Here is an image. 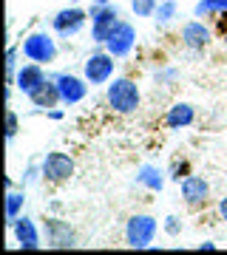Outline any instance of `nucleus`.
I'll return each instance as SVG.
<instances>
[{"label": "nucleus", "instance_id": "f257e3e1", "mask_svg": "<svg viewBox=\"0 0 227 255\" xmlns=\"http://www.w3.org/2000/svg\"><path fill=\"white\" fill-rule=\"evenodd\" d=\"M105 102L108 108L119 117H131L136 114V108L142 105V91L131 77H114V80L105 85Z\"/></svg>", "mask_w": 227, "mask_h": 255}, {"label": "nucleus", "instance_id": "f03ea898", "mask_svg": "<svg viewBox=\"0 0 227 255\" xmlns=\"http://www.w3.org/2000/svg\"><path fill=\"white\" fill-rule=\"evenodd\" d=\"M159 233V221L148 213H134L125 224V244L131 250H151Z\"/></svg>", "mask_w": 227, "mask_h": 255}, {"label": "nucleus", "instance_id": "7ed1b4c3", "mask_svg": "<svg viewBox=\"0 0 227 255\" xmlns=\"http://www.w3.org/2000/svg\"><path fill=\"white\" fill-rule=\"evenodd\" d=\"M40 167H43V182L48 184H68L74 179V170H77V164L68 153L63 150H48V153L40 159Z\"/></svg>", "mask_w": 227, "mask_h": 255}, {"label": "nucleus", "instance_id": "20e7f679", "mask_svg": "<svg viewBox=\"0 0 227 255\" xmlns=\"http://www.w3.org/2000/svg\"><path fill=\"white\" fill-rule=\"evenodd\" d=\"M20 51H23V57L26 60H31V63H40V65H48L57 60V43L51 34H45V31H31V34L20 43Z\"/></svg>", "mask_w": 227, "mask_h": 255}, {"label": "nucleus", "instance_id": "39448f33", "mask_svg": "<svg viewBox=\"0 0 227 255\" xmlns=\"http://www.w3.org/2000/svg\"><path fill=\"white\" fill-rule=\"evenodd\" d=\"M91 40L97 46H105L108 43L111 31L117 28L119 23V6L117 3H105V6H91Z\"/></svg>", "mask_w": 227, "mask_h": 255}, {"label": "nucleus", "instance_id": "423d86ee", "mask_svg": "<svg viewBox=\"0 0 227 255\" xmlns=\"http://www.w3.org/2000/svg\"><path fill=\"white\" fill-rule=\"evenodd\" d=\"M114 71H117V57L108 54V51H97L82 63V77L88 80L91 88L94 85H108L114 80Z\"/></svg>", "mask_w": 227, "mask_h": 255}, {"label": "nucleus", "instance_id": "0eeeda50", "mask_svg": "<svg viewBox=\"0 0 227 255\" xmlns=\"http://www.w3.org/2000/svg\"><path fill=\"white\" fill-rule=\"evenodd\" d=\"M43 241H45V247H51V250H74V247H77V233H74V227L65 219L45 216Z\"/></svg>", "mask_w": 227, "mask_h": 255}, {"label": "nucleus", "instance_id": "6e6552de", "mask_svg": "<svg viewBox=\"0 0 227 255\" xmlns=\"http://www.w3.org/2000/svg\"><path fill=\"white\" fill-rule=\"evenodd\" d=\"M51 80H54L57 88H60V97H63L65 108L80 105V102L88 97V80H85V77H77V74H68V71H57V74H51Z\"/></svg>", "mask_w": 227, "mask_h": 255}, {"label": "nucleus", "instance_id": "1a4fd4ad", "mask_svg": "<svg viewBox=\"0 0 227 255\" xmlns=\"http://www.w3.org/2000/svg\"><path fill=\"white\" fill-rule=\"evenodd\" d=\"M88 17H91V14L85 9H80V6H68V9H60L54 17H51V28H54L57 37L68 40V37L80 34L82 26L88 23Z\"/></svg>", "mask_w": 227, "mask_h": 255}, {"label": "nucleus", "instance_id": "9d476101", "mask_svg": "<svg viewBox=\"0 0 227 255\" xmlns=\"http://www.w3.org/2000/svg\"><path fill=\"white\" fill-rule=\"evenodd\" d=\"M134 46H136V28H134V23L119 20L117 28L111 31L108 43H105V51H108V54H114L117 60H125V57H131Z\"/></svg>", "mask_w": 227, "mask_h": 255}, {"label": "nucleus", "instance_id": "9b49d317", "mask_svg": "<svg viewBox=\"0 0 227 255\" xmlns=\"http://www.w3.org/2000/svg\"><path fill=\"white\" fill-rule=\"evenodd\" d=\"M9 227H11V236H14L20 250H40V247H43V233H40V227L34 224L31 216L20 213Z\"/></svg>", "mask_w": 227, "mask_h": 255}, {"label": "nucleus", "instance_id": "f8f14e48", "mask_svg": "<svg viewBox=\"0 0 227 255\" xmlns=\"http://www.w3.org/2000/svg\"><path fill=\"white\" fill-rule=\"evenodd\" d=\"M179 187H182V199H185L188 207H205L210 201V182L205 176H196V173L185 176L179 182Z\"/></svg>", "mask_w": 227, "mask_h": 255}, {"label": "nucleus", "instance_id": "ddd939ff", "mask_svg": "<svg viewBox=\"0 0 227 255\" xmlns=\"http://www.w3.org/2000/svg\"><path fill=\"white\" fill-rule=\"evenodd\" d=\"M213 43V31L205 26V20H191L182 26V46L188 51H205V48Z\"/></svg>", "mask_w": 227, "mask_h": 255}, {"label": "nucleus", "instance_id": "4468645a", "mask_svg": "<svg viewBox=\"0 0 227 255\" xmlns=\"http://www.w3.org/2000/svg\"><path fill=\"white\" fill-rule=\"evenodd\" d=\"M48 80V74H45V65H40V63H23L17 68V74H14V88H17L20 94H31L40 85V82H45Z\"/></svg>", "mask_w": 227, "mask_h": 255}, {"label": "nucleus", "instance_id": "2eb2a0df", "mask_svg": "<svg viewBox=\"0 0 227 255\" xmlns=\"http://www.w3.org/2000/svg\"><path fill=\"white\" fill-rule=\"evenodd\" d=\"M28 102H31V105H34L37 111H45V114H48L51 108L63 105V97H60V88H57V82L51 80V77H48V80L40 82L34 91L28 94Z\"/></svg>", "mask_w": 227, "mask_h": 255}, {"label": "nucleus", "instance_id": "dca6fc26", "mask_svg": "<svg viewBox=\"0 0 227 255\" xmlns=\"http://www.w3.org/2000/svg\"><path fill=\"white\" fill-rule=\"evenodd\" d=\"M193 119H196V108H193L191 102H173L168 114H165V128H171V130H182V128L193 125Z\"/></svg>", "mask_w": 227, "mask_h": 255}, {"label": "nucleus", "instance_id": "f3484780", "mask_svg": "<svg viewBox=\"0 0 227 255\" xmlns=\"http://www.w3.org/2000/svg\"><path fill=\"white\" fill-rule=\"evenodd\" d=\"M136 184L148 187L151 193H159L165 187V170L156 167V164H139V170H136Z\"/></svg>", "mask_w": 227, "mask_h": 255}, {"label": "nucleus", "instance_id": "a211bd4d", "mask_svg": "<svg viewBox=\"0 0 227 255\" xmlns=\"http://www.w3.org/2000/svg\"><path fill=\"white\" fill-rule=\"evenodd\" d=\"M193 17H199V20L227 17V0H199L193 6Z\"/></svg>", "mask_w": 227, "mask_h": 255}, {"label": "nucleus", "instance_id": "6ab92c4d", "mask_svg": "<svg viewBox=\"0 0 227 255\" xmlns=\"http://www.w3.org/2000/svg\"><path fill=\"white\" fill-rule=\"evenodd\" d=\"M23 207H26V187H20V190H14V187H9L6 190V221H14L23 213Z\"/></svg>", "mask_w": 227, "mask_h": 255}, {"label": "nucleus", "instance_id": "aec40b11", "mask_svg": "<svg viewBox=\"0 0 227 255\" xmlns=\"http://www.w3.org/2000/svg\"><path fill=\"white\" fill-rule=\"evenodd\" d=\"M173 17H179V0H162L154 20L159 26H168V23H173Z\"/></svg>", "mask_w": 227, "mask_h": 255}, {"label": "nucleus", "instance_id": "412c9836", "mask_svg": "<svg viewBox=\"0 0 227 255\" xmlns=\"http://www.w3.org/2000/svg\"><path fill=\"white\" fill-rule=\"evenodd\" d=\"M162 0H131V11L136 17H154Z\"/></svg>", "mask_w": 227, "mask_h": 255}, {"label": "nucleus", "instance_id": "4be33fe9", "mask_svg": "<svg viewBox=\"0 0 227 255\" xmlns=\"http://www.w3.org/2000/svg\"><path fill=\"white\" fill-rule=\"evenodd\" d=\"M43 179V167H40V162H31L23 170V176H20V187H31V184H37Z\"/></svg>", "mask_w": 227, "mask_h": 255}, {"label": "nucleus", "instance_id": "5701e85b", "mask_svg": "<svg viewBox=\"0 0 227 255\" xmlns=\"http://www.w3.org/2000/svg\"><path fill=\"white\" fill-rule=\"evenodd\" d=\"M20 133V117H17V111L14 108H9V105H6V139H14Z\"/></svg>", "mask_w": 227, "mask_h": 255}, {"label": "nucleus", "instance_id": "b1692460", "mask_svg": "<svg viewBox=\"0 0 227 255\" xmlns=\"http://www.w3.org/2000/svg\"><path fill=\"white\" fill-rule=\"evenodd\" d=\"M162 227H165V233H168L171 238H176L182 233V219H179V216H168Z\"/></svg>", "mask_w": 227, "mask_h": 255}, {"label": "nucleus", "instance_id": "393cba45", "mask_svg": "<svg viewBox=\"0 0 227 255\" xmlns=\"http://www.w3.org/2000/svg\"><path fill=\"white\" fill-rule=\"evenodd\" d=\"M176 77H179V71H176V68H168V71H159V74H156V85H159V82H168V80H176Z\"/></svg>", "mask_w": 227, "mask_h": 255}, {"label": "nucleus", "instance_id": "a878e982", "mask_svg": "<svg viewBox=\"0 0 227 255\" xmlns=\"http://www.w3.org/2000/svg\"><path fill=\"white\" fill-rule=\"evenodd\" d=\"M216 210H219V219H222V221L227 224V196H225V199H219Z\"/></svg>", "mask_w": 227, "mask_h": 255}, {"label": "nucleus", "instance_id": "bb28decb", "mask_svg": "<svg viewBox=\"0 0 227 255\" xmlns=\"http://www.w3.org/2000/svg\"><path fill=\"white\" fill-rule=\"evenodd\" d=\"M65 117V111H60V108H51L48 111V119H63Z\"/></svg>", "mask_w": 227, "mask_h": 255}, {"label": "nucleus", "instance_id": "cd10ccee", "mask_svg": "<svg viewBox=\"0 0 227 255\" xmlns=\"http://www.w3.org/2000/svg\"><path fill=\"white\" fill-rule=\"evenodd\" d=\"M199 250H202V253H205V250H208V253H213V250H216V244H213V241H202Z\"/></svg>", "mask_w": 227, "mask_h": 255}, {"label": "nucleus", "instance_id": "c85d7f7f", "mask_svg": "<svg viewBox=\"0 0 227 255\" xmlns=\"http://www.w3.org/2000/svg\"><path fill=\"white\" fill-rule=\"evenodd\" d=\"M80 3H91V6H105V3H111V0H80Z\"/></svg>", "mask_w": 227, "mask_h": 255}]
</instances>
